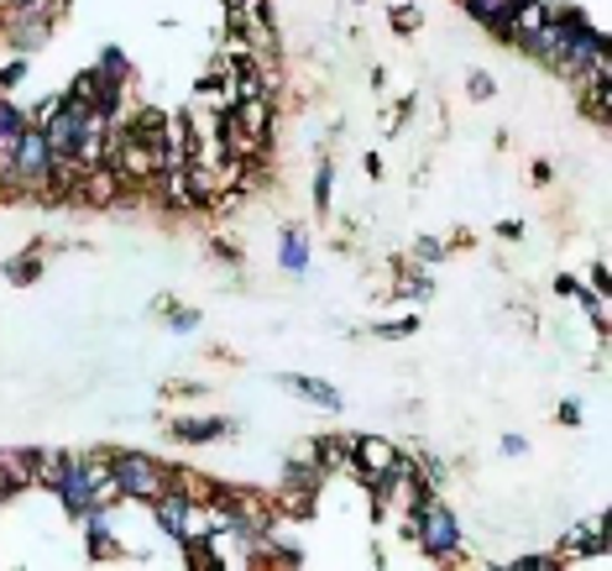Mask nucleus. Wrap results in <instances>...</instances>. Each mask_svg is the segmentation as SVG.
Wrapping results in <instances>:
<instances>
[{"mask_svg": "<svg viewBox=\"0 0 612 571\" xmlns=\"http://www.w3.org/2000/svg\"><path fill=\"white\" fill-rule=\"evenodd\" d=\"M413 519H408V535H413V545L430 556V561H450V556H461V519H456V509L445 504V498H419L413 504Z\"/></svg>", "mask_w": 612, "mask_h": 571, "instance_id": "obj_1", "label": "nucleus"}, {"mask_svg": "<svg viewBox=\"0 0 612 571\" xmlns=\"http://www.w3.org/2000/svg\"><path fill=\"white\" fill-rule=\"evenodd\" d=\"M111 472L120 482V498H137V504H152L157 493L174 487V472L146 452H116L111 456Z\"/></svg>", "mask_w": 612, "mask_h": 571, "instance_id": "obj_2", "label": "nucleus"}, {"mask_svg": "<svg viewBox=\"0 0 612 571\" xmlns=\"http://www.w3.org/2000/svg\"><path fill=\"white\" fill-rule=\"evenodd\" d=\"M11 168H16V183H22V194H42L48 189V168H53V148H48V137H42V126L31 120L27 131L11 142Z\"/></svg>", "mask_w": 612, "mask_h": 571, "instance_id": "obj_3", "label": "nucleus"}, {"mask_svg": "<svg viewBox=\"0 0 612 571\" xmlns=\"http://www.w3.org/2000/svg\"><path fill=\"white\" fill-rule=\"evenodd\" d=\"M398 446L387 441V435H350V461H356V482H382L393 467H398Z\"/></svg>", "mask_w": 612, "mask_h": 571, "instance_id": "obj_4", "label": "nucleus"}, {"mask_svg": "<svg viewBox=\"0 0 612 571\" xmlns=\"http://www.w3.org/2000/svg\"><path fill=\"white\" fill-rule=\"evenodd\" d=\"M120 200H126V183H120V174L111 163L85 168L79 183H74V205H89V211H116Z\"/></svg>", "mask_w": 612, "mask_h": 571, "instance_id": "obj_5", "label": "nucleus"}, {"mask_svg": "<svg viewBox=\"0 0 612 571\" xmlns=\"http://www.w3.org/2000/svg\"><path fill=\"white\" fill-rule=\"evenodd\" d=\"M278 389L293 393V398H304V404H315V409H330V415L346 404L341 393L324 383V378H304V372H278Z\"/></svg>", "mask_w": 612, "mask_h": 571, "instance_id": "obj_6", "label": "nucleus"}, {"mask_svg": "<svg viewBox=\"0 0 612 571\" xmlns=\"http://www.w3.org/2000/svg\"><path fill=\"white\" fill-rule=\"evenodd\" d=\"M231 116H235V126H241V131H246V137H252V142H272V100H235L231 105Z\"/></svg>", "mask_w": 612, "mask_h": 571, "instance_id": "obj_7", "label": "nucleus"}, {"mask_svg": "<svg viewBox=\"0 0 612 571\" xmlns=\"http://www.w3.org/2000/svg\"><path fill=\"white\" fill-rule=\"evenodd\" d=\"M278 268L293 272V278H304V272H309V237H304L298 226H289V231L278 237Z\"/></svg>", "mask_w": 612, "mask_h": 571, "instance_id": "obj_8", "label": "nucleus"}, {"mask_svg": "<svg viewBox=\"0 0 612 571\" xmlns=\"http://www.w3.org/2000/svg\"><path fill=\"white\" fill-rule=\"evenodd\" d=\"M231 430V420H200V415H189V420H174V435L183 446H209V441H220Z\"/></svg>", "mask_w": 612, "mask_h": 571, "instance_id": "obj_9", "label": "nucleus"}, {"mask_svg": "<svg viewBox=\"0 0 612 571\" xmlns=\"http://www.w3.org/2000/svg\"><path fill=\"white\" fill-rule=\"evenodd\" d=\"M68 452H37V467H31V482H42V487H53L59 493V482L68 478Z\"/></svg>", "mask_w": 612, "mask_h": 571, "instance_id": "obj_10", "label": "nucleus"}, {"mask_svg": "<svg viewBox=\"0 0 612 571\" xmlns=\"http://www.w3.org/2000/svg\"><path fill=\"white\" fill-rule=\"evenodd\" d=\"M27 126H31V111H22L11 94H0V148H11Z\"/></svg>", "mask_w": 612, "mask_h": 571, "instance_id": "obj_11", "label": "nucleus"}, {"mask_svg": "<svg viewBox=\"0 0 612 571\" xmlns=\"http://www.w3.org/2000/svg\"><path fill=\"white\" fill-rule=\"evenodd\" d=\"M94 68H100V74H105L111 85H126V74H131V63H126V53H120V48H105Z\"/></svg>", "mask_w": 612, "mask_h": 571, "instance_id": "obj_12", "label": "nucleus"}, {"mask_svg": "<svg viewBox=\"0 0 612 571\" xmlns=\"http://www.w3.org/2000/svg\"><path fill=\"white\" fill-rule=\"evenodd\" d=\"M5 278H11V283H31V278H42V257H37V252H22V257L5 268Z\"/></svg>", "mask_w": 612, "mask_h": 571, "instance_id": "obj_13", "label": "nucleus"}, {"mask_svg": "<svg viewBox=\"0 0 612 571\" xmlns=\"http://www.w3.org/2000/svg\"><path fill=\"white\" fill-rule=\"evenodd\" d=\"M467 90H471V100H493L497 79H493V74H482V68H471V74H467Z\"/></svg>", "mask_w": 612, "mask_h": 571, "instance_id": "obj_14", "label": "nucleus"}, {"mask_svg": "<svg viewBox=\"0 0 612 571\" xmlns=\"http://www.w3.org/2000/svg\"><path fill=\"white\" fill-rule=\"evenodd\" d=\"M560 567V556H513L508 571H554Z\"/></svg>", "mask_w": 612, "mask_h": 571, "instance_id": "obj_15", "label": "nucleus"}, {"mask_svg": "<svg viewBox=\"0 0 612 571\" xmlns=\"http://www.w3.org/2000/svg\"><path fill=\"white\" fill-rule=\"evenodd\" d=\"M330 194H335V168H330V163H324L320 174H315V205H330Z\"/></svg>", "mask_w": 612, "mask_h": 571, "instance_id": "obj_16", "label": "nucleus"}, {"mask_svg": "<svg viewBox=\"0 0 612 571\" xmlns=\"http://www.w3.org/2000/svg\"><path fill=\"white\" fill-rule=\"evenodd\" d=\"M413 331H419V320H413V315H408V320H387V326H378L382 341H408Z\"/></svg>", "mask_w": 612, "mask_h": 571, "instance_id": "obj_17", "label": "nucleus"}, {"mask_svg": "<svg viewBox=\"0 0 612 571\" xmlns=\"http://www.w3.org/2000/svg\"><path fill=\"white\" fill-rule=\"evenodd\" d=\"M27 53H22V59L16 63H5V68H0V90H16V85H22V79H27Z\"/></svg>", "mask_w": 612, "mask_h": 571, "instance_id": "obj_18", "label": "nucleus"}, {"mask_svg": "<svg viewBox=\"0 0 612 571\" xmlns=\"http://www.w3.org/2000/svg\"><path fill=\"white\" fill-rule=\"evenodd\" d=\"M157 309L168 315V326H174V331H194V326H200V309H168V304H157Z\"/></svg>", "mask_w": 612, "mask_h": 571, "instance_id": "obj_19", "label": "nucleus"}, {"mask_svg": "<svg viewBox=\"0 0 612 571\" xmlns=\"http://www.w3.org/2000/svg\"><path fill=\"white\" fill-rule=\"evenodd\" d=\"M419 27V11L413 5H393V31H413Z\"/></svg>", "mask_w": 612, "mask_h": 571, "instance_id": "obj_20", "label": "nucleus"}, {"mask_svg": "<svg viewBox=\"0 0 612 571\" xmlns=\"http://www.w3.org/2000/svg\"><path fill=\"white\" fill-rule=\"evenodd\" d=\"M554 294H560V300H582V283H576L571 272H560V278H554Z\"/></svg>", "mask_w": 612, "mask_h": 571, "instance_id": "obj_21", "label": "nucleus"}, {"mask_svg": "<svg viewBox=\"0 0 612 571\" xmlns=\"http://www.w3.org/2000/svg\"><path fill=\"white\" fill-rule=\"evenodd\" d=\"M608 278H612V268H608V263H597V268H591V289H597V294H608Z\"/></svg>", "mask_w": 612, "mask_h": 571, "instance_id": "obj_22", "label": "nucleus"}, {"mask_svg": "<svg viewBox=\"0 0 612 571\" xmlns=\"http://www.w3.org/2000/svg\"><path fill=\"white\" fill-rule=\"evenodd\" d=\"M524 452H528L524 435H502V456H524Z\"/></svg>", "mask_w": 612, "mask_h": 571, "instance_id": "obj_23", "label": "nucleus"}, {"mask_svg": "<svg viewBox=\"0 0 612 571\" xmlns=\"http://www.w3.org/2000/svg\"><path fill=\"white\" fill-rule=\"evenodd\" d=\"M560 424H582V404H560Z\"/></svg>", "mask_w": 612, "mask_h": 571, "instance_id": "obj_24", "label": "nucleus"}, {"mask_svg": "<svg viewBox=\"0 0 612 571\" xmlns=\"http://www.w3.org/2000/svg\"><path fill=\"white\" fill-rule=\"evenodd\" d=\"M11 493H16V482H11V472H5V467H0V504H5V498H11Z\"/></svg>", "mask_w": 612, "mask_h": 571, "instance_id": "obj_25", "label": "nucleus"}, {"mask_svg": "<svg viewBox=\"0 0 612 571\" xmlns=\"http://www.w3.org/2000/svg\"><path fill=\"white\" fill-rule=\"evenodd\" d=\"M220 11H226V22L235 27V11H241V0H220Z\"/></svg>", "mask_w": 612, "mask_h": 571, "instance_id": "obj_26", "label": "nucleus"}]
</instances>
